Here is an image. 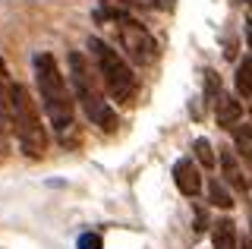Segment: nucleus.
<instances>
[{
    "mask_svg": "<svg viewBox=\"0 0 252 249\" xmlns=\"http://www.w3.org/2000/svg\"><path fill=\"white\" fill-rule=\"evenodd\" d=\"M32 66H35V82L41 92L47 120L60 136H66V129L73 126V95L66 92V76L60 73L57 60L51 54H35Z\"/></svg>",
    "mask_w": 252,
    "mask_h": 249,
    "instance_id": "1",
    "label": "nucleus"
},
{
    "mask_svg": "<svg viewBox=\"0 0 252 249\" xmlns=\"http://www.w3.org/2000/svg\"><path fill=\"white\" fill-rule=\"evenodd\" d=\"M69 63V82H73V98L82 104L85 117L94 123V126H101L104 133H114L117 129V111L107 104L104 98H101V89L94 85V76H92V63L85 60V54L73 51L66 57Z\"/></svg>",
    "mask_w": 252,
    "mask_h": 249,
    "instance_id": "2",
    "label": "nucleus"
},
{
    "mask_svg": "<svg viewBox=\"0 0 252 249\" xmlns=\"http://www.w3.org/2000/svg\"><path fill=\"white\" fill-rule=\"evenodd\" d=\"M89 54L94 60V69H98L107 95L114 98L117 104H129L139 92V82H136V73L126 63V57L120 51L110 48L104 38H89Z\"/></svg>",
    "mask_w": 252,
    "mask_h": 249,
    "instance_id": "3",
    "label": "nucleus"
},
{
    "mask_svg": "<svg viewBox=\"0 0 252 249\" xmlns=\"http://www.w3.org/2000/svg\"><path fill=\"white\" fill-rule=\"evenodd\" d=\"M6 123L16 129V139H19L22 152L32 155V158H41L47 149V133L41 126V114H38L35 101H32L29 89L19 82H13L10 92V111H6Z\"/></svg>",
    "mask_w": 252,
    "mask_h": 249,
    "instance_id": "4",
    "label": "nucleus"
},
{
    "mask_svg": "<svg viewBox=\"0 0 252 249\" xmlns=\"http://www.w3.org/2000/svg\"><path fill=\"white\" fill-rule=\"evenodd\" d=\"M101 19H110L114 22V32H117V44L123 48V54L132 60V63H152L155 54H158V44L155 38L148 35V29L142 26V22H136L132 16H126V13H107L101 10L98 13Z\"/></svg>",
    "mask_w": 252,
    "mask_h": 249,
    "instance_id": "5",
    "label": "nucleus"
},
{
    "mask_svg": "<svg viewBox=\"0 0 252 249\" xmlns=\"http://www.w3.org/2000/svg\"><path fill=\"white\" fill-rule=\"evenodd\" d=\"M173 183H177V189L183 192V196L195 199L202 192V174H199V164H195L192 158H180L177 164H173Z\"/></svg>",
    "mask_w": 252,
    "mask_h": 249,
    "instance_id": "6",
    "label": "nucleus"
},
{
    "mask_svg": "<svg viewBox=\"0 0 252 249\" xmlns=\"http://www.w3.org/2000/svg\"><path fill=\"white\" fill-rule=\"evenodd\" d=\"M215 117H218V126L233 129L236 123H240V117H243V104L233 95H224V92H220L218 101H215Z\"/></svg>",
    "mask_w": 252,
    "mask_h": 249,
    "instance_id": "7",
    "label": "nucleus"
},
{
    "mask_svg": "<svg viewBox=\"0 0 252 249\" xmlns=\"http://www.w3.org/2000/svg\"><path fill=\"white\" fill-rule=\"evenodd\" d=\"M220 170H224V180L233 186V189H243L246 192V174H243V167H240V158H236V152L233 149H220Z\"/></svg>",
    "mask_w": 252,
    "mask_h": 249,
    "instance_id": "8",
    "label": "nucleus"
},
{
    "mask_svg": "<svg viewBox=\"0 0 252 249\" xmlns=\"http://www.w3.org/2000/svg\"><path fill=\"white\" fill-rule=\"evenodd\" d=\"M211 246L215 249H240V237H236V224L230 218H220L211 224Z\"/></svg>",
    "mask_w": 252,
    "mask_h": 249,
    "instance_id": "9",
    "label": "nucleus"
},
{
    "mask_svg": "<svg viewBox=\"0 0 252 249\" xmlns=\"http://www.w3.org/2000/svg\"><path fill=\"white\" fill-rule=\"evenodd\" d=\"M236 95L249 98L252 95V54H246V57L240 60V66H236Z\"/></svg>",
    "mask_w": 252,
    "mask_h": 249,
    "instance_id": "10",
    "label": "nucleus"
},
{
    "mask_svg": "<svg viewBox=\"0 0 252 249\" xmlns=\"http://www.w3.org/2000/svg\"><path fill=\"white\" fill-rule=\"evenodd\" d=\"M233 139H236V149L243 152V158L252 164V126H249V123H243V126L236 123V126H233Z\"/></svg>",
    "mask_w": 252,
    "mask_h": 249,
    "instance_id": "11",
    "label": "nucleus"
},
{
    "mask_svg": "<svg viewBox=\"0 0 252 249\" xmlns=\"http://www.w3.org/2000/svg\"><path fill=\"white\" fill-rule=\"evenodd\" d=\"M10 92H13V79L6 76V66L0 60V117L6 120V111H10Z\"/></svg>",
    "mask_w": 252,
    "mask_h": 249,
    "instance_id": "12",
    "label": "nucleus"
},
{
    "mask_svg": "<svg viewBox=\"0 0 252 249\" xmlns=\"http://www.w3.org/2000/svg\"><path fill=\"white\" fill-rule=\"evenodd\" d=\"M208 202H211V205H218V208H230V205H233L230 192H227L224 183H218V180L208 183Z\"/></svg>",
    "mask_w": 252,
    "mask_h": 249,
    "instance_id": "13",
    "label": "nucleus"
},
{
    "mask_svg": "<svg viewBox=\"0 0 252 249\" xmlns=\"http://www.w3.org/2000/svg\"><path fill=\"white\" fill-rule=\"evenodd\" d=\"M192 152H195V161H199L202 167H215L218 161H215V152H211V142L208 139H195V145H192Z\"/></svg>",
    "mask_w": 252,
    "mask_h": 249,
    "instance_id": "14",
    "label": "nucleus"
},
{
    "mask_svg": "<svg viewBox=\"0 0 252 249\" xmlns=\"http://www.w3.org/2000/svg\"><path fill=\"white\" fill-rule=\"evenodd\" d=\"M76 246L79 249H104V240H101V233H82V237L76 240Z\"/></svg>",
    "mask_w": 252,
    "mask_h": 249,
    "instance_id": "15",
    "label": "nucleus"
},
{
    "mask_svg": "<svg viewBox=\"0 0 252 249\" xmlns=\"http://www.w3.org/2000/svg\"><path fill=\"white\" fill-rule=\"evenodd\" d=\"M205 92H208V98H211V104L218 101V95H220V79L215 73H205Z\"/></svg>",
    "mask_w": 252,
    "mask_h": 249,
    "instance_id": "16",
    "label": "nucleus"
},
{
    "mask_svg": "<svg viewBox=\"0 0 252 249\" xmlns=\"http://www.w3.org/2000/svg\"><path fill=\"white\" fill-rule=\"evenodd\" d=\"M126 3H136V6H148V10H164L170 0H126Z\"/></svg>",
    "mask_w": 252,
    "mask_h": 249,
    "instance_id": "17",
    "label": "nucleus"
},
{
    "mask_svg": "<svg viewBox=\"0 0 252 249\" xmlns=\"http://www.w3.org/2000/svg\"><path fill=\"white\" fill-rule=\"evenodd\" d=\"M243 249H252V237H246V240H243Z\"/></svg>",
    "mask_w": 252,
    "mask_h": 249,
    "instance_id": "18",
    "label": "nucleus"
},
{
    "mask_svg": "<svg viewBox=\"0 0 252 249\" xmlns=\"http://www.w3.org/2000/svg\"><path fill=\"white\" fill-rule=\"evenodd\" d=\"M243 3H246V6H249V10H252V0H243Z\"/></svg>",
    "mask_w": 252,
    "mask_h": 249,
    "instance_id": "19",
    "label": "nucleus"
},
{
    "mask_svg": "<svg viewBox=\"0 0 252 249\" xmlns=\"http://www.w3.org/2000/svg\"><path fill=\"white\" fill-rule=\"evenodd\" d=\"M249 98H252V95H249ZM249 111H252V107H249Z\"/></svg>",
    "mask_w": 252,
    "mask_h": 249,
    "instance_id": "20",
    "label": "nucleus"
},
{
    "mask_svg": "<svg viewBox=\"0 0 252 249\" xmlns=\"http://www.w3.org/2000/svg\"><path fill=\"white\" fill-rule=\"evenodd\" d=\"M249 167H252V164H249Z\"/></svg>",
    "mask_w": 252,
    "mask_h": 249,
    "instance_id": "21",
    "label": "nucleus"
}]
</instances>
